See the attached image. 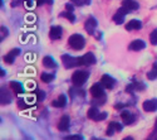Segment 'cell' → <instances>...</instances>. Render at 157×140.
<instances>
[{
  "label": "cell",
  "mask_w": 157,
  "mask_h": 140,
  "mask_svg": "<svg viewBox=\"0 0 157 140\" xmlns=\"http://www.w3.org/2000/svg\"><path fill=\"white\" fill-rule=\"evenodd\" d=\"M68 43H69L71 48H73L75 50H81V49L84 48L86 39L83 38V35H81V34H73V35L69 37Z\"/></svg>",
  "instance_id": "1"
},
{
  "label": "cell",
  "mask_w": 157,
  "mask_h": 140,
  "mask_svg": "<svg viewBox=\"0 0 157 140\" xmlns=\"http://www.w3.org/2000/svg\"><path fill=\"white\" fill-rule=\"evenodd\" d=\"M88 72H84V71H75L73 74H72V82L74 83V86L79 87L82 86L87 80H88Z\"/></svg>",
  "instance_id": "2"
},
{
  "label": "cell",
  "mask_w": 157,
  "mask_h": 140,
  "mask_svg": "<svg viewBox=\"0 0 157 140\" xmlns=\"http://www.w3.org/2000/svg\"><path fill=\"white\" fill-rule=\"evenodd\" d=\"M96 63V57L92 52H88L82 57H78V66H90Z\"/></svg>",
  "instance_id": "3"
},
{
  "label": "cell",
  "mask_w": 157,
  "mask_h": 140,
  "mask_svg": "<svg viewBox=\"0 0 157 140\" xmlns=\"http://www.w3.org/2000/svg\"><path fill=\"white\" fill-rule=\"evenodd\" d=\"M62 62H63V66L65 68H73V67L78 66V58H74L69 54H63L62 56Z\"/></svg>",
  "instance_id": "4"
},
{
  "label": "cell",
  "mask_w": 157,
  "mask_h": 140,
  "mask_svg": "<svg viewBox=\"0 0 157 140\" xmlns=\"http://www.w3.org/2000/svg\"><path fill=\"white\" fill-rule=\"evenodd\" d=\"M128 13V10L126 9V8H120L118 10L116 11V14L113 15V22L116 23V24H122L123 22H124V17H126V14Z\"/></svg>",
  "instance_id": "5"
},
{
  "label": "cell",
  "mask_w": 157,
  "mask_h": 140,
  "mask_svg": "<svg viewBox=\"0 0 157 140\" xmlns=\"http://www.w3.org/2000/svg\"><path fill=\"white\" fill-rule=\"evenodd\" d=\"M62 34H63V29L59 25H56V27H52L50 30H49V38L52 41H57V39H60L62 38Z\"/></svg>",
  "instance_id": "6"
},
{
  "label": "cell",
  "mask_w": 157,
  "mask_h": 140,
  "mask_svg": "<svg viewBox=\"0 0 157 140\" xmlns=\"http://www.w3.org/2000/svg\"><path fill=\"white\" fill-rule=\"evenodd\" d=\"M101 83H102L103 87H106L107 90H112L113 86L116 85V81H114V78L111 77V76H108V74H103V76H102V78H101Z\"/></svg>",
  "instance_id": "7"
},
{
  "label": "cell",
  "mask_w": 157,
  "mask_h": 140,
  "mask_svg": "<svg viewBox=\"0 0 157 140\" xmlns=\"http://www.w3.org/2000/svg\"><path fill=\"white\" fill-rule=\"evenodd\" d=\"M97 27V20L93 17H89L87 19V22L84 23V29L87 30V33L89 34H94V29Z\"/></svg>",
  "instance_id": "8"
},
{
  "label": "cell",
  "mask_w": 157,
  "mask_h": 140,
  "mask_svg": "<svg viewBox=\"0 0 157 140\" xmlns=\"http://www.w3.org/2000/svg\"><path fill=\"white\" fill-rule=\"evenodd\" d=\"M89 92L92 94V96L93 97H102V96H104V92H103V86H102V83L99 82V83H96V85H93L92 87H90V90H89Z\"/></svg>",
  "instance_id": "9"
},
{
  "label": "cell",
  "mask_w": 157,
  "mask_h": 140,
  "mask_svg": "<svg viewBox=\"0 0 157 140\" xmlns=\"http://www.w3.org/2000/svg\"><path fill=\"white\" fill-rule=\"evenodd\" d=\"M69 129V116L68 115H63L58 122V130L59 131H67Z\"/></svg>",
  "instance_id": "10"
},
{
  "label": "cell",
  "mask_w": 157,
  "mask_h": 140,
  "mask_svg": "<svg viewBox=\"0 0 157 140\" xmlns=\"http://www.w3.org/2000/svg\"><path fill=\"white\" fill-rule=\"evenodd\" d=\"M143 110L146 112H153L157 110V100H147L142 105Z\"/></svg>",
  "instance_id": "11"
},
{
  "label": "cell",
  "mask_w": 157,
  "mask_h": 140,
  "mask_svg": "<svg viewBox=\"0 0 157 140\" xmlns=\"http://www.w3.org/2000/svg\"><path fill=\"white\" fill-rule=\"evenodd\" d=\"M116 131H122V125H121V124H118V122H116V121L109 122L106 134H107L108 136H112Z\"/></svg>",
  "instance_id": "12"
},
{
  "label": "cell",
  "mask_w": 157,
  "mask_h": 140,
  "mask_svg": "<svg viewBox=\"0 0 157 140\" xmlns=\"http://www.w3.org/2000/svg\"><path fill=\"white\" fill-rule=\"evenodd\" d=\"M20 53V49L19 48H15V49H11L10 52L4 57V62L5 63H9V65H11V63H14V59L15 57Z\"/></svg>",
  "instance_id": "13"
},
{
  "label": "cell",
  "mask_w": 157,
  "mask_h": 140,
  "mask_svg": "<svg viewBox=\"0 0 157 140\" xmlns=\"http://www.w3.org/2000/svg\"><path fill=\"white\" fill-rule=\"evenodd\" d=\"M145 47H146V43L142 39H136V41H132L129 43L128 48H129V50H142Z\"/></svg>",
  "instance_id": "14"
},
{
  "label": "cell",
  "mask_w": 157,
  "mask_h": 140,
  "mask_svg": "<svg viewBox=\"0 0 157 140\" xmlns=\"http://www.w3.org/2000/svg\"><path fill=\"white\" fill-rule=\"evenodd\" d=\"M121 118H122V120H123V122L126 125H131V124L135 121V115H133L132 112L126 111V110L121 112Z\"/></svg>",
  "instance_id": "15"
},
{
  "label": "cell",
  "mask_w": 157,
  "mask_h": 140,
  "mask_svg": "<svg viewBox=\"0 0 157 140\" xmlns=\"http://www.w3.org/2000/svg\"><path fill=\"white\" fill-rule=\"evenodd\" d=\"M142 28V23L140 20H136V19H132L129 20L127 24H126V29L127 30H138Z\"/></svg>",
  "instance_id": "16"
},
{
  "label": "cell",
  "mask_w": 157,
  "mask_h": 140,
  "mask_svg": "<svg viewBox=\"0 0 157 140\" xmlns=\"http://www.w3.org/2000/svg\"><path fill=\"white\" fill-rule=\"evenodd\" d=\"M52 105H53L54 107H64L65 105H67V97H65V95H60L57 100H53L52 101Z\"/></svg>",
  "instance_id": "17"
},
{
  "label": "cell",
  "mask_w": 157,
  "mask_h": 140,
  "mask_svg": "<svg viewBox=\"0 0 157 140\" xmlns=\"http://www.w3.org/2000/svg\"><path fill=\"white\" fill-rule=\"evenodd\" d=\"M122 6L126 8L128 11H131V10L138 9L140 5H138L137 2H135V0H123V2H122Z\"/></svg>",
  "instance_id": "18"
},
{
  "label": "cell",
  "mask_w": 157,
  "mask_h": 140,
  "mask_svg": "<svg viewBox=\"0 0 157 140\" xmlns=\"http://www.w3.org/2000/svg\"><path fill=\"white\" fill-rule=\"evenodd\" d=\"M142 91V90H145V85L141 83V82H135V83H131L129 86H127L126 88V91L127 92H132V91Z\"/></svg>",
  "instance_id": "19"
},
{
  "label": "cell",
  "mask_w": 157,
  "mask_h": 140,
  "mask_svg": "<svg viewBox=\"0 0 157 140\" xmlns=\"http://www.w3.org/2000/svg\"><path fill=\"white\" fill-rule=\"evenodd\" d=\"M43 66L45 68H56L57 67V63H56V61L52 58V57L47 56V57L43 58Z\"/></svg>",
  "instance_id": "20"
},
{
  "label": "cell",
  "mask_w": 157,
  "mask_h": 140,
  "mask_svg": "<svg viewBox=\"0 0 157 140\" xmlns=\"http://www.w3.org/2000/svg\"><path fill=\"white\" fill-rule=\"evenodd\" d=\"M10 87H11V90L14 91L17 95H21V94L24 92L23 86H21L19 82H17V81H11V82H10Z\"/></svg>",
  "instance_id": "21"
},
{
  "label": "cell",
  "mask_w": 157,
  "mask_h": 140,
  "mask_svg": "<svg viewBox=\"0 0 157 140\" xmlns=\"http://www.w3.org/2000/svg\"><path fill=\"white\" fill-rule=\"evenodd\" d=\"M147 78L151 80V81L157 78V63H153V65H152V70L147 73Z\"/></svg>",
  "instance_id": "22"
},
{
  "label": "cell",
  "mask_w": 157,
  "mask_h": 140,
  "mask_svg": "<svg viewBox=\"0 0 157 140\" xmlns=\"http://www.w3.org/2000/svg\"><path fill=\"white\" fill-rule=\"evenodd\" d=\"M99 114V111H98V109H97V106H92L89 110H88V112H87V116L89 118V119H92V120H94L96 118H97V115Z\"/></svg>",
  "instance_id": "23"
},
{
  "label": "cell",
  "mask_w": 157,
  "mask_h": 140,
  "mask_svg": "<svg viewBox=\"0 0 157 140\" xmlns=\"http://www.w3.org/2000/svg\"><path fill=\"white\" fill-rule=\"evenodd\" d=\"M10 101H11L10 95L6 91H4V88H3L2 90V105H9Z\"/></svg>",
  "instance_id": "24"
},
{
  "label": "cell",
  "mask_w": 157,
  "mask_h": 140,
  "mask_svg": "<svg viewBox=\"0 0 157 140\" xmlns=\"http://www.w3.org/2000/svg\"><path fill=\"white\" fill-rule=\"evenodd\" d=\"M40 80L45 83H50L52 81L54 80V74H50V73H42L40 76Z\"/></svg>",
  "instance_id": "25"
},
{
  "label": "cell",
  "mask_w": 157,
  "mask_h": 140,
  "mask_svg": "<svg viewBox=\"0 0 157 140\" xmlns=\"http://www.w3.org/2000/svg\"><path fill=\"white\" fill-rule=\"evenodd\" d=\"M60 15H62V17H64V18H67L71 23L75 22V17H74V14H73L72 11H64V13H62Z\"/></svg>",
  "instance_id": "26"
},
{
  "label": "cell",
  "mask_w": 157,
  "mask_h": 140,
  "mask_svg": "<svg viewBox=\"0 0 157 140\" xmlns=\"http://www.w3.org/2000/svg\"><path fill=\"white\" fill-rule=\"evenodd\" d=\"M150 42L153 46H157V29H153L152 33L150 34Z\"/></svg>",
  "instance_id": "27"
},
{
  "label": "cell",
  "mask_w": 157,
  "mask_h": 140,
  "mask_svg": "<svg viewBox=\"0 0 157 140\" xmlns=\"http://www.w3.org/2000/svg\"><path fill=\"white\" fill-rule=\"evenodd\" d=\"M107 116H108V112H99L98 115H97V118L94 119V121H102V120H104V119H107Z\"/></svg>",
  "instance_id": "28"
},
{
  "label": "cell",
  "mask_w": 157,
  "mask_h": 140,
  "mask_svg": "<svg viewBox=\"0 0 157 140\" xmlns=\"http://www.w3.org/2000/svg\"><path fill=\"white\" fill-rule=\"evenodd\" d=\"M43 4H53V0H36V5H43Z\"/></svg>",
  "instance_id": "29"
},
{
  "label": "cell",
  "mask_w": 157,
  "mask_h": 140,
  "mask_svg": "<svg viewBox=\"0 0 157 140\" xmlns=\"http://www.w3.org/2000/svg\"><path fill=\"white\" fill-rule=\"evenodd\" d=\"M64 139H79V140H82L83 136L82 135H68V136H65Z\"/></svg>",
  "instance_id": "30"
},
{
  "label": "cell",
  "mask_w": 157,
  "mask_h": 140,
  "mask_svg": "<svg viewBox=\"0 0 157 140\" xmlns=\"http://www.w3.org/2000/svg\"><path fill=\"white\" fill-rule=\"evenodd\" d=\"M71 2L74 4V5H77V6H82L84 3H83V0H71Z\"/></svg>",
  "instance_id": "31"
},
{
  "label": "cell",
  "mask_w": 157,
  "mask_h": 140,
  "mask_svg": "<svg viewBox=\"0 0 157 140\" xmlns=\"http://www.w3.org/2000/svg\"><path fill=\"white\" fill-rule=\"evenodd\" d=\"M36 96H38V100H39V101H42V100L44 98V92H42V91H39V92L36 94Z\"/></svg>",
  "instance_id": "32"
},
{
  "label": "cell",
  "mask_w": 157,
  "mask_h": 140,
  "mask_svg": "<svg viewBox=\"0 0 157 140\" xmlns=\"http://www.w3.org/2000/svg\"><path fill=\"white\" fill-rule=\"evenodd\" d=\"M65 9H67L68 11H73V5L72 4H67L65 5Z\"/></svg>",
  "instance_id": "33"
},
{
  "label": "cell",
  "mask_w": 157,
  "mask_h": 140,
  "mask_svg": "<svg viewBox=\"0 0 157 140\" xmlns=\"http://www.w3.org/2000/svg\"><path fill=\"white\" fill-rule=\"evenodd\" d=\"M126 106H127L126 104H120V105H116L114 107H116V109H118V110H121L122 107H126Z\"/></svg>",
  "instance_id": "34"
},
{
  "label": "cell",
  "mask_w": 157,
  "mask_h": 140,
  "mask_svg": "<svg viewBox=\"0 0 157 140\" xmlns=\"http://www.w3.org/2000/svg\"><path fill=\"white\" fill-rule=\"evenodd\" d=\"M83 3L87 4V5H89V4H90V0H83Z\"/></svg>",
  "instance_id": "35"
},
{
  "label": "cell",
  "mask_w": 157,
  "mask_h": 140,
  "mask_svg": "<svg viewBox=\"0 0 157 140\" xmlns=\"http://www.w3.org/2000/svg\"><path fill=\"white\" fill-rule=\"evenodd\" d=\"M155 129L157 130V120H156V125H155Z\"/></svg>",
  "instance_id": "36"
}]
</instances>
